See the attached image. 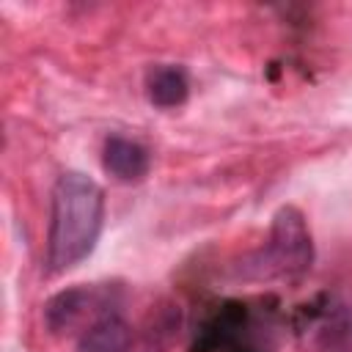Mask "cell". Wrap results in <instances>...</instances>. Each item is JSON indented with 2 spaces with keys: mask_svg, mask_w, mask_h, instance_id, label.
I'll list each match as a JSON object with an SVG mask.
<instances>
[{
  "mask_svg": "<svg viewBox=\"0 0 352 352\" xmlns=\"http://www.w3.org/2000/svg\"><path fill=\"white\" fill-rule=\"evenodd\" d=\"M129 341H132L129 324L121 316L107 314L82 333L74 352H129Z\"/></svg>",
  "mask_w": 352,
  "mask_h": 352,
  "instance_id": "6",
  "label": "cell"
},
{
  "mask_svg": "<svg viewBox=\"0 0 352 352\" xmlns=\"http://www.w3.org/2000/svg\"><path fill=\"white\" fill-rule=\"evenodd\" d=\"M99 305L102 302H99V294L94 289L74 286V289L58 292L44 305V322L52 333H69L77 324H82L88 319V314H94Z\"/></svg>",
  "mask_w": 352,
  "mask_h": 352,
  "instance_id": "3",
  "label": "cell"
},
{
  "mask_svg": "<svg viewBox=\"0 0 352 352\" xmlns=\"http://www.w3.org/2000/svg\"><path fill=\"white\" fill-rule=\"evenodd\" d=\"M190 80L179 66H151L146 74V96L154 107L170 110L187 102Z\"/></svg>",
  "mask_w": 352,
  "mask_h": 352,
  "instance_id": "5",
  "label": "cell"
},
{
  "mask_svg": "<svg viewBox=\"0 0 352 352\" xmlns=\"http://www.w3.org/2000/svg\"><path fill=\"white\" fill-rule=\"evenodd\" d=\"M314 261V242L308 223L297 206H280L272 217L270 242L261 253L264 275H302Z\"/></svg>",
  "mask_w": 352,
  "mask_h": 352,
  "instance_id": "2",
  "label": "cell"
},
{
  "mask_svg": "<svg viewBox=\"0 0 352 352\" xmlns=\"http://www.w3.org/2000/svg\"><path fill=\"white\" fill-rule=\"evenodd\" d=\"M104 223V192L102 187L80 173L66 170L52 187L47 264L50 272H66L91 256Z\"/></svg>",
  "mask_w": 352,
  "mask_h": 352,
  "instance_id": "1",
  "label": "cell"
},
{
  "mask_svg": "<svg viewBox=\"0 0 352 352\" xmlns=\"http://www.w3.org/2000/svg\"><path fill=\"white\" fill-rule=\"evenodd\" d=\"M102 165L116 182H140L148 173V151L138 140L113 135L104 140Z\"/></svg>",
  "mask_w": 352,
  "mask_h": 352,
  "instance_id": "4",
  "label": "cell"
}]
</instances>
